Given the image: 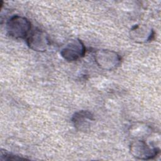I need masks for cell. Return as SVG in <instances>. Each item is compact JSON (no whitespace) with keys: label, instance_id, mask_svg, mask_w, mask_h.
Masks as SVG:
<instances>
[{"label":"cell","instance_id":"cell-7","mask_svg":"<svg viewBox=\"0 0 161 161\" xmlns=\"http://www.w3.org/2000/svg\"><path fill=\"white\" fill-rule=\"evenodd\" d=\"M130 36L135 42L142 43L152 41L154 36L153 30L145 25H136L130 31Z\"/></svg>","mask_w":161,"mask_h":161},{"label":"cell","instance_id":"cell-4","mask_svg":"<svg viewBox=\"0 0 161 161\" xmlns=\"http://www.w3.org/2000/svg\"><path fill=\"white\" fill-rule=\"evenodd\" d=\"M86 47L81 40L75 38L69 41L60 50L61 57L68 62L78 60L86 53Z\"/></svg>","mask_w":161,"mask_h":161},{"label":"cell","instance_id":"cell-5","mask_svg":"<svg viewBox=\"0 0 161 161\" xmlns=\"http://www.w3.org/2000/svg\"><path fill=\"white\" fill-rule=\"evenodd\" d=\"M28 47L36 52H45L50 45V41L47 33L40 29L31 30L26 39Z\"/></svg>","mask_w":161,"mask_h":161},{"label":"cell","instance_id":"cell-3","mask_svg":"<svg viewBox=\"0 0 161 161\" xmlns=\"http://www.w3.org/2000/svg\"><path fill=\"white\" fill-rule=\"evenodd\" d=\"M130 151L135 158L146 160L153 159L157 157L160 152V149L150 145L144 140H138L130 144Z\"/></svg>","mask_w":161,"mask_h":161},{"label":"cell","instance_id":"cell-6","mask_svg":"<svg viewBox=\"0 0 161 161\" xmlns=\"http://www.w3.org/2000/svg\"><path fill=\"white\" fill-rule=\"evenodd\" d=\"M94 121V114L88 110L78 111L72 115L71 118L74 128L80 131H88Z\"/></svg>","mask_w":161,"mask_h":161},{"label":"cell","instance_id":"cell-1","mask_svg":"<svg viewBox=\"0 0 161 161\" xmlns=\"http://www.w3.org/2000/svg\"><path fill=\"white\" fill-rule=\"evenodd\" d=\"M7 34L15 39H26L31 31V22L20 15L11 16L6 22Z\"/></svg>","mask_w":161,"mask_h":161},{"label":"cell","instance_id":"cell-8","mask_svg":"<svg viewBox=\"0 0 161 161\" xmlns=\"http://www.w3.org/2000/svg\"><path fill=\"white\" fill-rule=\"evenodd\" d=\"M25 157H22L11 153L1 151V160H25Z\"/></svg>","mask_w":161,"mask_h":161},{"label":"cell","instance_id":"cell-2","mask_svg":"<svg viewBox=\"0 0 161 161\" xmlns=\"http://www.w3.org/2000/svg\"><path fill=\"white\" fill-rule=\"evenodd\" d=\"M94 60L101 69L113 70L117 69L121 63V57L117 52L107 49H99L94 53Z\"/></svg>","mask_w":161,"mask_h":161}]
</instances>
